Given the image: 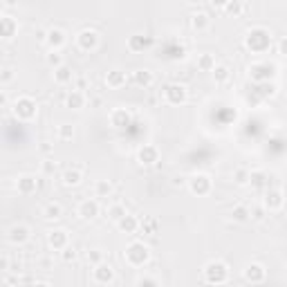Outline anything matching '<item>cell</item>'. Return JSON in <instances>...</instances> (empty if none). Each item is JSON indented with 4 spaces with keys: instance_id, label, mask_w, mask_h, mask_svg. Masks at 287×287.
Returning <instances> with one entry per match:
<instances>
[{
    "instance_id": "obj_8",
    "label": "cell",
    "mask_w": 287,
    "mask_h": 287,
    "mask_svg": "<svg viewBox=\"0 0 287 287\" xmlns=\"http://www.w3.org/2000/svg\"><path fill=\"white\" fill-rule=\"evenodd\" d=\"M188 97L186 88L184 85H180V83H170L169 88L164 90V99L169 101V103H184Z\"/></svg>"
},
{
    "instance_id": "obj_3",
    "label": "cell",
    "mask_w": 287,
    "mask_h": 287,
    "mask_svg": "<svg viewBox=\"0 0 287 287\" xmlns=\"http://www.w3.org/2000/svg\"><path fill=\"white\" fill-rule=\"evenodd\" d=\"M76 45H79V50H83V52H92L94 47L99 45V32L90 30V27L81 30L76 34Z\"/></svg>"
},
{
    "instance_id": "obj_24",
    "label": "cell",
    "mask_w": 287,
    "mask_h": 287,
    "mask_svg": "<svg viewBox=\"0 0 287 287\" xmlns=\"http://www.w3.org/2000/svg\"><path fill=\"white\" fill-rule=\"evenodd\" d=\"M110 121H112V126L121 128V126H128L130 115H128L126 110H121V108H117V110H112V112H110Z\"/></svg>"
},
{
    "instance_id": "obj_35",
    "label": "cell",
    "mask_w": 287,
    "mask_h": 287,
    "mask_svg": "<svg viewBox=\"0 0 287 287\" xmlns=\"http://www.w3.org/2000/svg\"><path fill=\"white\" fill-rule=\"evenodd\" d=\"M249 177H252V173H249V170H245V169L236 170V182H238V184H247V182H249Z\"/></svg>"
},
{
    "instance_id": "obj_38",
    "label": "cell",
    "mask_w": 287,
    "mask_h": 287,
    "mask_svg": "<svg viewBox=\"0 0 287 287\" xmlns=\"http://www.w3.org/2000/svg\"><path fill=\"white\" fill-rule=\"evenodd\" d=\"M12 76H14V70L12 68H5V70H2V83H9Z\"/></svg>"
},
{
    "instance_id": "obj_7",
    "label": "cell",
    "mask_w": 287,
    "mask_h": 287,
    "mask_svg": "<svg viewBox=\"0 0 287 287\" xmlns=\"http://www.w3.org/2000/svg\"><path fill=\"white\" fill-rule=\"evenodd\" d=\"M260 41H263L265 45H270V41H271L270 32L263 30V27H258V30H252L249 34H247V45L252 47L253 52H260V45H258Z\"/></svg>"
},
{
    "instance_id": "obj_1",
    "label": "cell",
    "mask_w": 287,
    "mask_h": 287,
    "mask_svg": "<svg viewBox=\"0 0 287 287\" xmlns=\"http://www.w3.org/2000/svg\"><path fill=\"white\" fill-rule=\"evenodd\" d=\"M148 256L151 253H148V247L144 242H130L126 253H123V260L128 265H133V267H141L148 260Z\"/></svg>"
},
{
    "instance_id": "obj_39",
    "label": "cell",
    "mask_w": 287,
    "mask_h": 287,
    "mask_svg": "<svg viewBox=\"0 0 287 287\" xmlns=\"http://www.w3.org/2000/svg\"><path fill=\"white\" fill-rule=\"evenodd\" d=\"M38 265H41L43 270H50V267H52V258H50V256H43L41 260H38Z\"/></svg>"
},
{
    "instance_id": "obj_15",
    "label": "cell",
    "mask_w": 287,
    "mask_h": 287,
    "mask_svg": "<svg viewBox=\"0 0 287 287\" xmlns=\"http://www.w3.org/2000/svg\"><path fill=\"white\" fill-rule=\"evenodd\" d=\"M157 157H159V152H157V148L152 146V144H146V146L139 148V152H137V159H139L141 164H146V166L155 164Z\"/></svg>"
},
{
    "instance_id": "obj_11",
    "label": "cell",
    "mask_w": 287,
    "mask_h": 287,
    "mask_svg": "<svg viewBox=\"0 0 287 287\" xmlns=\"http://www.w3.org/2000/svg\"><path fill=\"white\" fill-rule=\"evenodd\" d=\"M283 202H285V198H283V191H276V188H271V191H267V195H265V209L267 211H278L283 206Z\"/></svg>"
},
{
    "instance_id": "obj_41",
    "label": "cell",
    "mask_w": 287,
    "mask_h": 287,
    "mask_svg": "<svg viewBox=\"0 0 287 287\" xmlns=\"http://www.w3.org/2000/svg\"><path fill=\"white\" fill-rule=\"evenodd\" d=\"M253 218H256V220H263L265 218V206H256V209H253Z\"/></svg>"
},
{
    "instance_id": "obj_17",
    "label": "cell",
    "mask_w": 287,
    "mask_h": 287,
    "mask_svg": "<svg viewBox=\"0 0 287 287\" xmlns=\"http://www.w3.org/2000/svg\"><path fill=\"white\" fill-rule=\"evenodd\" d=\"M126 81H128V76H126V72H121V70H112V72H108V76H106V85L112 90L126 85Z\"/></svg>"
},
{
    "instance_id": "obj_5",
    "label": "cell",
    "mask_w": 287,
    "mask_h": 287,
    "mask_svg": "<svg viewBox=\"0 0 287 287\" xmlns=\"http://www.w3.org/2000/svg\"><path fill=\"white\" fill-rule=\"evenodd\" d=\"M47 245L52 247L54 252H63L65 247H70V236L65 229H52L47 234Z\"/></svg>"
},
{
    "instance_id": "obj_2",
    "label": "cell",
    "mask_w": 287,
    "mask_h": 287,
    "mask_svg": "<svg viewBox=\"0 0 287 287\" xmlns=\"http://www.w3.org/2000/svg\"><path fill=\"white\" fill-rule=\"evenodd\" d=\"M36 101L32 97H18L16 103H14V115L16 119H23V121H30L36 117Z\"/></svg>"
},
{
    "instance_id": "obj_12",
    "label": "cell",
    "mask_w": 287,
    "mask_h": 287,
    "mask_svg": "<svg viewBox=\"0 0 287 287\" xmlns=\"http://www.w3.org/2000/svg\"><path fill=\"white\" fill-rule=\"evenodd\" d=\"M36 188H38V180H36L34 175H23V177H18V182H16V191H18V193L30 195V193H34Z\"/></svg>"
},
{
    "instance_id": "obj_36",
    "label": "cell",
    "mask_w": 287,
    "mask_h": 287,
    "mask_svg": "<svg viewBox=\"0 0 287 287\" xmlns=\"http://www.w3.org/2000/svg\"><path fill=\"white\" fill-rule=\"evenodd\" d=\"M61 256H63L65 263H70V260H74V258H76V249H74V247H65Z\"/></svg>"
},
{
    "instance_id": "obj_25",
    "label": "cell",
    "mask_w": 287,
    "mask_h": 287,
    "mask_svg": "<svg viewBox=\"0 0 287 287\" xmlns=\"http://www.w3.org/2000/svg\"><path fill=\"white\" fill-rule=\"evenodd\" d=\"M126 216H128V213H126V206H123L121 202H115V204L108 206V218H110V220H115V222L123 220Z\"/></svg>"
},
{
    "instance_id": "obj_42",
    "label": "cell",
    "mask_w": 287,
    "mask_h": 287,
    "mask_svg": "<svg viewBox=\"0 0 287 287\" xmlns=\"http://www.w3.org/2000/svg\"><path fill=\"white\" fill-rule=\"evenodd\" d=\"M278 52L287 56V36H285V38H281V43H278Z\"/></svg>"
},
{
    "instance_id": "obj_30",
    "label": "cell",
    "mask_w": 287,
    "mask_h": 287,
    "mask_svg": "<svg viewBox=\"0 0 287 287\" xmlns=\"http://www.w3.org/2000/svg\"><path fill=\"white\" fill-rule=\"evenodd\" d=\"M229 74H231V70H229L227 65H216V70H213V79H216V83L229 81Z\"/></svg>"
},
{
    "instance_id": "obj_21",
    "label": "cell",
    "mask_w": 287,
    "mask_h": 287,
    "mask_svg": "<svg viewBox=\"0 0 287 287\" xmlns=\"http://www.w3.org/2000/svg\"><path fill=\"white\" fill-rule=\"evenodd\" d=\"M72 79H74V74H72V70L68 68V65H61L59 70H54V81L59 83V85L72 83Z\"/></svg>"
},
{
    "instance_id": "obj_26",
    "label": "cell",
    "mask_w": 287,
    "mask_h": 287,
    "mask_svg": "<svg viewBox=\"0 0 287 287\" xmlns=\"http://www.w3.org/2000/svg\"><path fill=\"white\" fill-rule=\"evenodd\" d=\"M110 193H112V184L108 180L94 182V198H108Z\"/></svg>"
},
{
    "instance_id": "obj_13",
    "label": "cell",
    "mask_w": 287,
    "mask_h": 287,
    "mask_svg": "<svg viewBox=\"0 0 287 287\" xmlns=\"http://www.w3.org/2000/svg\"><path fill=\"white\" fill-rule=\"evenodd\" d=\"M265 276H267V271H265L263 265L252 263V265H247V267H245V278L249 283H263Z\"/></svg>"
},
{
    "instance_id": "obj_16",
    "label": "cell",
    "mask_w": 287,
    "mask_h": 287,
    "mask_svg": "<svg viewBox=\"0 0 287 287\" xmlns=\"http://www.w3.org/2000/svg\"><path fill=\"white\" fill-rule=\"evenodd\" d=\"M9 240L18 242V245L27 242V240H30V229L25 227V224H14V227L9 229Z\"/></svg>"
},
{
    "instance_id": "obj_43",
    "label": "cell",
    "mask_w": 287,
    "mask_h": 287,
    "mask_svg": "<svg viewBox=\"0 0 287 287\" xmlns=\"http://www.w3.org/2000/svg\"><path fill=\"white\" fill-rule=\"evenodd\" d=\"M34 287H50V283H36Z\"/></svg>"
},
{
    "instance_id": "obj_19",
    "label": "cell",
    "mask_w": 287,
    "mask_h": 287,
    "mask_svg": "<svg viewBox=\"0 0 287 287\" xmlns=\"http://www.w3.org/2000/svg\"><path fill=\"white\" fill-rule=\"evenodd\" d=\"M61 216H63V206H61L59 202H47V204L43 206V218H45V220H59Z\"/></svg>"
},
{
    "instance_id": "obj_14",
    "label": "cell",
    "mask_w": 287,
    "mask_h": 287,
    "mask_svg": "<svg viewBox=\"0 0 287 287\" xmlns=\"http://www.w3.org/2000/svg\"><path fill=\"white\" fill-rule=\"evenodd\" d=\"M45 43L50 45V50H54V52H59L61 45L65 43V32L59 30V27H54V30H47V38Z\"/></svg>"
},
{
    "instance_id": "obj_10",
    "label": "cell",
    "mask_w": 287,
    "mask_h": 287,
    "mask_svg": "<svg viewBox=\"0 0 287 287\" xmlns=\"http://www.w3.org/2000/svg\"><path fill=\"white\" fill-rule=\"evenodd\" d=\"M188 188H191L195 195H206L211 191V180L206 175H195L188 180Z\"/></svg>"
},
{
    "instance_id": "obj_6",
    "label": "cell",
    "mask_w": 287,
    "mask_h": 287,
    "mask_svg": "<svg viewBox=\"0 0 287 287\" xmlns=\"http://www.w3.org/2000/svg\"><path fill=\"white\" fill-rule=\"evenodd\" d=\"M92 278H94V283H99V285H108V283L115 281V270L106 263H99V265H94Z\"/></svg>"
},
{
    "instance_id": "obj_27",
    "label": "cell",
    "mask_w": 287,
    "mask_h": 287,
    "mask_svg": "<svg viewBox=\"0 0 287 287\" xmlns=\"http://www.w3.org/2000/svg\"><path fill=\"white\" fill-rule=\"evenodd\" d=\"M133 79H135V83H137V85H144V88L152 85V81H155V76H152V72H148V70H137L135 74H133Z\"/></svg>"
},
{
    "instance_id": "obj_22",
    "label": "cell",
    "mask_w": 287,
    "mask_h": 287,
    "mask_svg": "<svg viewBox=\"0 0 287 287\" xmlns=\"http://www.w3.org/2000/svg\"><path fill=\"white\" fill-rule=\"evenodd\" d=\"M81 170H72V169H68L63 173V175H61V180H63V184L65 186H79V184H81Z\"/></svg>"
},
{
    "instance_id": "obj_4",
    "label": "cell",
    "mask_w": 287,
    "mask_h": 287,
    "mask_svg": "<svg viewBox=\"0 0 287 287\" xmlns=\"http://www.w3.org/2000/svg\"><path fill=\"white\" fill-rule=\"evenodd\" d=\"M204 276L209 283H224L229 276V267L224 263H220V260H216V263H209L204 270Z\"/></svg>"
},
{
    "instance_id": "obj_37",
    "label": "cell",
    "mask_w": 287,
    "mask_h": 287,
    "mask_svg": "<svg viewBox=\"0 0 287 287\" xmlns=\"http://www.w3.org/2000/svg\"><path fill=\"white\" fill-rule=\"evenodd\" d=\"M54 169H56V162H52V159L43 162V173H54Z\"/></svg>"
},
{
    "instance_id": "obj_33",
    "label": "cell",
    "mask_w": 287,
    "mask_h": 287,
    "mask_svg": "<svg viewBox=\"0 0 287 287\" xmlns=\"http://www.w3.org/2000/svg\"><path fill=\"white\" fill-rule=\"evenodd\" d=\"M231 216H234V220H238V222H245L247 218H249V209H247V206H236Z\"/></svg>"
},
{
    "instance_id": "obj_40",
    "label": "cell",
    "mask_w": 287,
    "mask_h": 287,
    "mask_svg": "<svg viewBox=\"0 0 287 287\" xmlns=\"http://www.w3.org/2000/svg\"><path fill=\"white\" fill-rule=\"evenodd\" d=\"M224 9L227 12H234V14H238L242 9V5H238V2H229V5H224Z\"/></svg>"
},
{
    "instance_id": "obj_20",
    "label": "cell",
    "mask_w": 287,
    "mask_h": 287,
    "mask_svg": "<svg viewBox=\"0 0 287 287\" xmlns=\"http://www.w3.org/2000/svg\"><path fill=\"white\" fill-rule=\"evenodd\" d=\"M209 14L206 12H195L193 16H191V25H193V30H198V32H204L206 27H209Z\"/></svg>"
},
{
    "instance_id": "obj_34",
    "label": "cell",
    "mask_w": 287,
    "mask_h": 287,
    "mask_svg": "<svg viewBox=\"0 0 287 287\" xmlns=\"http://www.w3.org/2000/svg\"><path fill=\"white\" fill-rule=\"evenodd\" d=\"M88 263H94V265L103 263V253H101V249H88Z\"/></svg>"
},
{
    "instance_id": "obj_31",
    "label": "cell",
    "mask_w": 287,
    "mask_h": 287,
    "mask_svg": "<svg viewBox=\"0 0 287 287\" xmlns=\"http://www.w3.org/2000/svg\"><path fill=\"white\" fill-rule=\"evenodd\" d=\"M74 137V126H70V123H61L59 126V139H72Z\"/></svg>"
},
{
    "instance_id": "obj_18",
    "label": "cell",
    "mask_w": 287,
    "mask_h": 287,
    "mask_svg": "<svg viewBox=\"0 0 287 287\" xmlns=\"http://www.w3.org/2000/svg\"><path fill=\"white\" fill-rule=\"evenodd\" d=\"M65 103H68V108L81 110V108L85 106V92H81V90H72V92L65 97Z\"/></svg>"
},
{
    "instance_id": "obj_28",
    "label": "cell",
    "mask_w": 287,
    "mask_h": 287,
    "mask_svg": "<svg viewBox=\"0 0 287 287\" xmlns=\"http://www.w3.org/2000/svg\"><path fill=\"white\" fill-rule=\"evenodd\" d=\"M119 229L121 231H126V234H133V231H137V227H139V220H137L135 216H126L123 220H119Z\"/></svg>"
},
{
    "instance_id": "obj_32",
    "label": "cell",
    "mask_w": 287,
    "mask_h": 287,
    "mask_svg": "<svg viewBox=\"0 0 287 287\" xmlns=\"http://www.w3.org/2000/svg\"><path fill=\"white\" fill-rule=\"evenodd\" d=\"M47 63L54 65V70H59L61 65H63V56H61V52H54V50H50V54H47Z\"/></svg>"
},
{
    "instance_id": "obj_29",
    "label": "cell",
    "mask_w": 287,
    "mask_h": 287,
    "mask_svg": "<svg viewBox=\"0 0 287 287\" xmlns=\"http://www.w3.org/2000/svg\"><path fill=\"white\" fill-rule=\"evenodd\" d=\"M0 25H2V38H12L14 30H16V23H14L12 16H2L0 18Z\"/></svg>"
},
{
    "instance_id": "obj_9",
    "label": "cell",
    "mask_w": 287,
    "mask_h": 287,
    "mask_svg": "<svg viewBox=\"0 0 287 287\" xmlns=\"http://www.w3.org/2000/svg\"><path fill=\"white\" fill-rule=\"evenodd\" d=\"M76 213H79V218H83V220H92V218L99 216V202H97V200H90V198L81 200Z\"/></svg>"
},
{
    "instance_id": "obj_23",
    "label": "cell",
    "mask_w": 287,
    "mask_h": 287,
    "mask_svg": "<svg viewBox=\"0 0 287 287\" xmlns=\"http://www.w3.org/2000/svg\"><path fill=\"white\" fill-rule=\"evenodd\" d=\"M198 68L202 72H213L216 70V59H213V54H209V52L200 54L198 56Z\"/></svg>"
}]
</instances>
